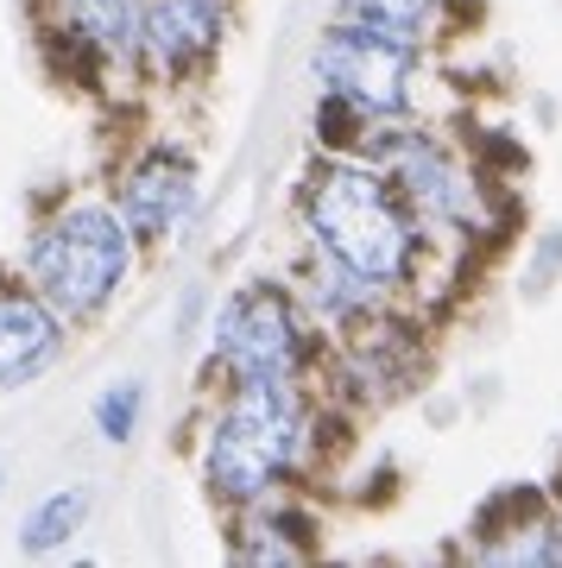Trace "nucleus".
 <instances>
[{
  "label": "nucleus",
  "mask_w": 562,
  "mask_h": 568,
  "mask_svg": "<svg viewBox=\"0 0 562 568\" xmlns=\"http://www.w3.org/2000/svg\"><path fill=\"white\" fill-rule=\"evenodd\" d=\"M303 227L322 246V260L348 265L385 291L404 284L418 265V209L392 171H367V164L317 171L310 196H303Z\"/></svg>",
  "instance_id": "f257e3e1"
},
{
  "label": "nucleus",
  "mask_w": 562,
  "mask_h": 568,
  "mask_svg": "<svg viewBox=\"0 0 562 568\" xmlns=\"http://www.w3.org/2000/svg\"><path fill=\"white\" fill-rule=\"evenodd\" d=\"M310 448V405L291 379H247L234 405L209 429V487L234 506H253L279 487Z\"/></svg>",
  "instance_id": "f03ea898"
},
{
  "label": "nucleus",
  "mask_w": 562,
  "mask_h": 568,
  "mask_svg": "<svg viewBox=\"0 0 562 568\" xmlns=\"http://www.w3.org/2000/svg\"><path fill=\"white\" fill-rule=\"evenodd\" d=\"M127 265H133V227L108 209H63L51 227H39V241L26 253L32 291L70 323L96 316L121 291Z\"/></svg>",
  "instance_id": "7ed1b4c3"
},
{
  "label": "nucleus",
  "mask_w": 562,
  "mask_h": 568,
  "mask_svg": "<svg viewBox=\"0 0 562 568\" xmlns=\"http://www.w3.org/2000/svg\"><path fill=\"white\" fill-rule=\"evenodd\" d=\"M310 70H317L322 95H342V102L361 108L367 121H380V114H404L411 108L418 44L392 39V32H373L361 20H342L322 32Z\"/></svg>",
  "instance_id": "20e7f679"
},
{
  "label": "nucleus",
  "mask_w": 562,
  "mask_h": 568,
  "mask_svg": "<svg viewBox=\"0 0 562 568\" xmlns=\"http://www.w3.org/2000/svg\"><path fill=\"white\" fill-rule=\"evenodd\" d=\"M215 361L234 373V386H247V379H298L303 361H310V335H303L298 304L279 284L234 291L215 316Z\"/></svg>",
  "instance_id": "39448f33"
},
{
  "label": "nucleus",
  "mask_w": 562,
  "mask_h": 568,
  "mask_svg": "<svg viewBox=\"0 0 562 568\" xmlns=\"http://www.w3.org/2000/svg\"><path fill=\"white\" fill-rule=\"evenodd\" d=\"M385 171L399 178V190L411 196L418 215L449 227H481V183L468 164H455L436 140H399L385 152Z\"/></svg>",
  "instance_id": "423d86ee"
},
{
  "label": "nucleus",
  "mask_w": 562,
  "mask_h": 568,
  "mask_svg": "<svg viewBox=\"0 0 562 568\" xmlns=\"http://www.w3.org/2000/svg\"><path fill=\"white\" fill-rule=\"evenodd\" d=\"M221 26H228L221 0H145L140 58L159 77H183V70L209 63V51L221 44Z\"/></svg>",
  "instance_id": "0eeeda50"
},
{
  "label": "nucleus",
  "mask_w": 562,
  "mask_h": 568,
  "mask_svg": "<svg viewBox=\"0 0 562 568\" xmlns=\"http://www.w3.org/2000/svg\"><path fill=\"white\" fill-rule=\"evenodd\" d=\"M190 203H197V171H190V159H178V152H145L121 183V222L133 227L140 241L171 234V227L190 215Z\"/></svg>",
  "instance_id": "6e6552de"
},
{
  "label": "nucleus",
  "mask_w": 562,
  "mask_h": 568,
  "mask_svg": "<svg viewBox=\"0 0 562 568\" xmlns=\"http://www.w3.org/2000/svg\"><path fill=\"white\" fill-rule=\"evenodd\" d=\"M58 342H63L58 310L44 304V297L0 291V392L39 379L44 366L58 361Z\"/></svg>",
  "instance_id": "1a4fd4ad"
},
{
  "label": "nucleus",
  "mask_w": 562,
  "mask_h": 568,
  "mask_svg": "<svg viewBox=\"0 0 562 568\" xmlns=\"http://www.w3.org/2000/svg\"><path fill=\"white\" fill-rule=\"evenodd\" d=\"M140 20H145V0H70V39L96 44L108 58L140 51Z\"/></svg>",
  "instance_id": "9d476101"
},
{
  "label": "nucleus",
  "mask_w": 562,
  "mask_h": 568,
  "mask_svg": "<svg viewBox=\"0 0 562 568\" xmlns=\"http://www.w3.org/2000/svg\"><path fill=\"white\" fill-rule=\"evenodd\" d=\"M342 13L373 26V32H392L404 44H423L442 20V0H342Z\"/></svg>",
  "instance_id": "9b49d317"
},
{
  "label": "nucleus",
  "mask_w": 562,
  "mask_h": 568,
  "mask_svg": "<svg viewBox=\"0 0 562 568\" xmlns=\"http://www.w3.org/2000/svg\"><path fill=\"white\" fill-rule=\"evenodd\" d=\"M89 518V493L82 487H70V493H51L32 518H26V537L20 544L32 549V556H44V549H58V544H70V530Z\"/></svg>",
  "instance_id": "f8f14e48"
},
{
  "label": "nucleus",
  "mask_w": 562,
  "mask_h": 568,
  "mask_svg": "<svg viewBox=\"0 0 562 568\" xmlns=\"http://www.w3.org/2000/svg\"><path fill=\"white\" fill-rule=\"evenodd\" d=\"M140 410H145V386H140V379H121V386H108V392H101V405H96V429L108 436V443H127V436L140 429Z\"/></svg>",
  "instance_id": "ddd939ff"
},
{
  "label": "nucleus",
  "mask_w": 562,
  "mask_h": 568,
  "mask_svg": "<svg viewBox=\"0 0 562 568\" xmlns=\"http://www.w3.org/2000/svg\"><path fill=\"white\" fill-rule=\"evenodd\" d=\"M550 562H562V511L550 518Z\"/></svg>",
  "instance_id": "4468645a"
}]
</instances>
